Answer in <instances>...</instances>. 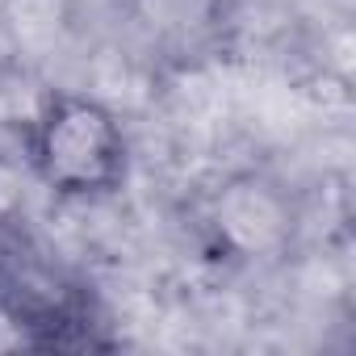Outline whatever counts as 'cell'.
Returning <instances> with one entry per match:
<instances>
[{"label": "cell", "instance_id": "cell-2", "mask_svg": "<svg viewBox=\"0 0 356 356\" xmlns=\"http://www.w3.org/2000/svg\"><path fill=\"white\" fill-rule=\"evenodd\" d=\"M0 314L38 348H105L92 293L26 231L0 222Z\"/></svg>", "mask_w": 356, "mask_h": 356}, {"label": "cell", "instance_id": "cell-1", "mask_svg": "<svg viewBox=\"0 0 356 356\" xmlns=\"http://www.w3.org/2000/svg\"><path fill=\"white\" fill-rule=\"evenodd\" d=\"M22 159L59 202H109L130 185L122 118L92 92L47 88L22 126Z\"/></svg>", "mask_w": 356, "mask_h": 356}]
</instances>
